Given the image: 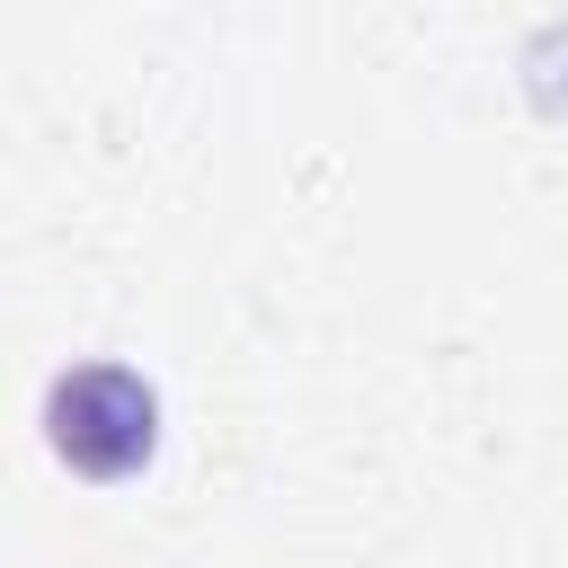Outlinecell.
Listing matches in <instances>:
<instances>
[{
	"mask_svg": "<svg viewBox=\"0 0 568 568\" xmlns=\"http://www.w3.org/2000/svg\"><path fill=\"white\" fill-rule=\"evenodd\" d=\"M44 435H53V453H62L71 470H89V479H124V470H142L151 444H160V399H151L142 373H124V364H89V373H62V382H53V399H44Z\"/></svg>",
	"mask_w": 568,
	"mask_h": 568,
	"instance_id": "1",
	"label": "cell"
}]
</instances>
